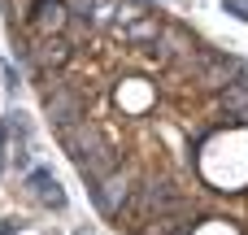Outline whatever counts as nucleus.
Returning <instances> with one entry per match:
<instances>
[{"instance_id":"1","label":"nucleus","mask_w":248,"mask_h":235,"mask_svg":"<svg viewBox=\"0 0 248 235\" xmlns=\"http://www.w3.org/2000/svg\"><path fill=\"white\" fill-rule=\"evenodd\" d=\"M26 188H31L44 205H52V209H61V205H65V192L57 188V179H52L48 170H31V174H26Z\"/></svg>"}]
</instances>
